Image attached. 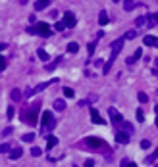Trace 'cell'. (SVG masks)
<instances>
[{
    "label": "cell",
    "mask_w": 158,
    "mask_h": 167,
    "mask_svg": "<svg viewBox=\"0 0 158 167\" xmlns=\"http://www.w3.org/2000/svg\"><path fill=\"white\" fill-rule=\"evenodd\" d=\"M141 56H143V50H141V48H137V50H135V54H133V56H131V58L127 60V63H133L135 60H139Z\"/></svg>",
    "instance_id": "obj_18"
},
{
    "label": "cell",
    "mask_w": 158,
    "mask_h": 167,
    "mask_svg": "<svg viewBox=\"0 0 158 167\" xmlns=\"http://www.w3.org/2000/svg\"><path fill=\"white\" fill-rule=\"evenodd\" d=\"M85 167H95V159H87V161H85Z\"/></svg>",
    "instance_id": "obj_36"
},
{
    "label": "cell",
    "mask_w": 158,
    "mask_h": 167,
    "mask_svg": "<svg viewBox=\"0 0 158 167\" xmlns=\"http://www.w3.org/2000/svg\"><path fill=\"white\" fill-rule=\"evenodd\" d=\"M85 144H87V148H93V150H102V148L106 146L104 140L95 139V136H89V139H85Z\"/></svg>",
    "instance_id": "obj_3"
},
{
    "label": "cell",
    "mask_w": 158,
    "mask_h": 167,
    "mask_svg": "<svg viewBox=\"0 0 158 167\" xmlns=\"http://www.w3.org/2000/svg\"><path fill=\"white\" fill-rule=\"evenodd\" d=\"M50 2H52V0H37V2H35V10H37V12H42L45 8H48Z\"/></svg>",
    "instance_id": "obj_11"
},
{
    "label": "cell",
    "mask_w": 158,
    "mask_h": 167,
    "mask_svg": "<svg viewBox=\"0 0 158 167\" xmlns=\"http://www.w3.org/2000/svg\"><path fill=\"white\" fill-rule=\"evenodd\" d=\"M137 119H139L141 123H143V121H145V113H143L141 110H137Z\"/></svg>",
    "instance_id": "obj_31"
},
{
    "label": "cell",
    "mask_w": 158,
    "mask_h": 167,
    "mask_svg": "<svg viewBox=\"0 0 158 167\" xmlns=\"http://www.w3.org/2000/svg\"><path fill=\"white\" fill-rule=\"evenodd\" d=\"M158 25V12H154V13H148L147 16V27H156Z\"/></svg>",
    "instance_id": "obj_8"
},
{
    "label": "cell",
    "mask_w": 158,
    "mask_h": 167,
    "mask_svg": "<svg viewBox=\"0 0 158 167\" xmlns=\"http://www.w3.org/2000/svg\"><path fill=\"white\" fill-rule=\"evenodd\" d=\"M116 142L127 144V142H129V135L125 133V131H116Z\"/></svg>",
    "instance_id": "obj_7"
},
{
    "label": "cell",
    "mask_w": 158,
    "mask_h": 167,
    "mask_svg": "<svg viewBox=\"0 0 158 167\" xmlns=\"http://www.w3.org/2000/svg\"><path fill=\"white\" fill-rule=\"evenodd\" d=\"M124 167H137V163H133V161H127V159H125V161H124Z\"/></svg>",
    "instance_id": "obj_35"
},
{
    "label": "cell",
    "mask_w": 158,
    "mask_h": 167,
    "mask_svg": "<svg viewBox=\"0 0 158 167\" xmlns=\"http://www.w3.org/2000/svg\"><path fill=\"white\" fill-rule=\"evenodd\" d=\"M143 42H145L147 46H156L158 48V37H152V35H147V37L143 39Z\"/></svg>",
    "instance_id": "obj_10"
},
{
    "label": "cell",
    "mask_w": 158,
    "mask_h": 167,
    "mask_svg": "<svg viewBox=\"0 0 158 167\" xmlns=\"http://www.w3.org/2000/svg\"><path fill=\"white\" fill-rule=\"evenodd\" d=\"M73 89H69V86H64V96L66 98H73Z\"/></svg>",
    "instance_id": "obj_22"
},
{
    "label": "cell",
    "mask_w": 158,
    "mask_h": 167,
    "mask_svg": "<svg viewBox=\"0 0 158 167\" xmlns=\"http://www.w3.org/2000/svg\"><path fill=\"white\" fill-rule=\"evenodd\" d=\"M37 54H39V58H41L42 62H48V60H50V54L46 52L45 48H39V50H37Z\"/></svg>",
    "instance_id": "obj_16"
},
{
    "label": "cell",
    "mask_w": 158,
    "mask_h": 167,
    "mask_svg": "<svg viewBox=\"0 0 158 167\" xmlns=\"http://www.w3.org/2000/svg\"><path fill=\"white\" fill-rule=\"evenodd\" d=\"M156 125H158V115H156Z\"/></svg>",
    "instance_id": "obj_42"
},
{
    "label": "cell",
    "mask_w": 158,
    "mask_h": 167,
    "mask_svg": "<svg viewBox=\"0 0 158 167\" xmlns=\"http://www.w3.org/2000/svg\"><path fill=\"white\" fill-rule=\"evenodd\" d=\"M120 125H121V127H124V131H125V133H127V135H131V131H133V127H131V125H129V123H127V121H121V123H120Z\"/></svg>",
    "instance_id": "obj_24"
},
{
    "label": "cell",
    "mask_w": 158,
    "mask_h": 167,
    "mask_svg": "<svg viewBox=\"0 0 158 167\" xmlns=\"http://www.w3.org/2000/svg\"><path fill=\"white\" fill-rule=\"evenodd\" d=\"M95 44H97V42H91V44L87 46V50H89V54L93 56V52H95Z\"/></svg>",
    "instance_id": "obj_33"
},
{
    "label": "cell",
    "mask_w": 158,
    "mask_h": 167,
    "mask_svg": "<svg viewBox=\"0 0 158 167\" xmlns=\"http://www.w3.org/2000/svg\"><path fill=\"white\" fill-rule=\"evenodd\" d=\"M64 29H66V23H64V19H62V21L56 23V31H64Z\"/></svg>",
    "instance_id": "obj_28"
},
{
    "label": "cell",
    "mask_w": 158,
    "mask_h": 167,
    "mask_svg": "<svg viewBox=\"0 0 158 167\" xmlns=\"http://www.w3.org/2000/svg\"><path fill=\"white\" fill-rule=\"evenodd\" d=\"M141 148H143V150H148V148H150V142H148V140H143V142H141Z\"/></svg>",
    "instance_id": "obj_30"
},
{
    "label": "cell",
    "mask_w": 158,
    "mask_h": 167,
    "mask_svg": "<svg viewBox=\"0 0 158 167\" xmlns=\"http://www.w3.org/2000/svg\"><path fill=\"white\" fill-rule=\"evenodd\" d=\"M98 23H100V25H108V23H110L106 10H100V13H98Z\"/></svg>",
    "instance_id": "obj_12"
},
{
    "label": "cell",
    "mask_w": 158,
    "mask_h": 167,
    "mask_svg": "<svg viewBox=\"0 0 158 167\" xmlns=\"http://www.w3.org/2000/svg\"><path fill=\"white\" fill-rule=\"evenodd\" d=\"M4 69H6V60L0 56V71H4Z\"/></svg>",
    "instance_id": "obj_32"
},
{
    "label": "cell",
    "mask_w": 158,
    "mask_h": 167,
    "mask_svg": "<svg viewBox=\"0 0 158 167\" xmlns=\"http://www.w3.org/2000/svg\"><path fill=\"white\" fill-rule=\"evenodd\" d=\"M42 154V152H41V148H31V156H35V158H37V156H41Z\"/></svg>",
    "instance_id": "obj_29"
},
{
    "label": "cell",
    "mask_w": 158,
    "mask_h": 167,
    "mask_svg": "<svg viewBox=\"0 0 158 167\" xmlns=\"http://www.w3.org/2000/svg\"><path fill=\"white\" fill-rule=\"evenodd\" d=\"M10 98L14 100V102H19V100H21V90H18V89H14V90L10 92Z\"/></svg>",
    "instance_id": "obj_17"
},
{
    "label": "cell",
    "mask_w": 158,
    "mask_h": 167,
    "mask_svg": "<svg viewBox=\"0 0 158 167\" xmlns=\"http://www.w3.org/2000/svg\"><path fill=\"white\" fill-rule=\"evenodd\" d=\"M154 113H156V115H158V106H156V108H154Z\"/></svg>",
    "instance_id": "obj_40"
},
{
    "label": "cell",
    "mask_w": 158,
    "mask_h": 167,
    "mask_svg": "<svg viewBox=\"0 0 158 167\" xmlns=\"http://www.w3.org/2000/svg\"><path fill=\"white\" fill-rule=\"evenodd\" d=\"M21 140H23V142H33L35 140V135L33 133H25L23 136H21Z\"/></svg>",
    "instance_id": "obj_21"
},
{
    "label": "cell",
    "mask_w": 158,
    "mask_h": 167,
    "mask_svg": "<svg viewBox=\"0 0 158 167\" xmlns=\"http://www.w3.org/2000/svg\"><path fill=\"white\" fill-rule=\"evenodd\" d=\"M112 2H120V0H112Z\"/></svg>",
    "instance_id": "obj_43"
},
{
    "label": "cell",
    "mask_w": 158,
    "mask_h": 167,
    "mask_svg": "<svg viewBox=\"0 0 158 167\" xmlns=\"http://www.w3.org/2000/svg\"><path fill=\"white\" fill-rule=\"evenodd\" d=\"M41 115H42V117H41L42 131H52V129H54V125H56V121H54V115L50 113V112H42Z\"/></svg>",
    "instance_id": "obj_2"
},
{
    "label": "cell",
    "mask_w": 158,
    "mask_h": 167,
    "mask_svg": "<svg viewBox=\"0 0 158 167\" xmlns=\"http://www.w3.org/2000/svg\"><path fill=\"white\" fill-rule=\"evenodd\" d=\"M135 37H137V33H135V31H127V33L124 35V40H131V39H135Z\"/></svg>",
    "instance_id": "obj_26"
},
{
    "label": "cell",
    "mask_w": 158,
    "mask_h": 167,
    "mask_svg": "<svg viewBox=\"0 0 158 167\" xmlns=\"http://www.w3.org/2000/svg\"><path fill=\"white\" fill-rule=\"evenodd\" d=\"M91 121L97 123V125H104V119L100 117V113H98L97 110H91Z\"/></svg>",
    "instance_id": "obj_9"
},
{
    "label": "cell",
    "mask_w": 158,
    "mask_h": 167,
    "mask_svg": "<svg viewBox=\"0 0 158 167\" xmlns=\"http://www.w3.org/2000/svg\"><path fill=\"white\" fill-rule=\"evenodd\" d=\"M68 52H71V54L79 52V44H77V42H69V44H68Z\"/></svg>",
    "instance_id": "obj_19"
},
{
    "label": "cell",
    "mask_w": 158,
    "mask_h": 167,
    "mask_svg": "<svg viewBox=\"0 0 158 167\" xmlns=\"http://www.w3.org/2000/svg\"><path fill=\"white\" fill-rule=\"evenodd\" d=\"M21 156H23V150H21L19 146L10 150V159H18V158H21Z\"/></svg>",
    "instance_id": "obj_13"
},
{
    "label": "cell",
    "mask_w": 158,
    "mask_h": 167,
    "mask_svg": "<svg viewBox=\"0 0 158 167\" xmlns=\"http://www.w3.org/2000/svg\"><path fill=\"white\" fill-rule=\"evenodd\" d=\"M56 144H58V139L52 136V135H46V148H52V146H56Z\"/></svg>",
    "instance_id": "obj_15"
},
{
    "label": "cell",
    "mask_w": 158,
    "mask_h": 167,
    "mask_svg": "<svg viewBox=\"0 0 158 167\" xmlns=\"http://www.w3.org/2000/svg\"><path fill=\"white\" fill-rule=\"evenodd\" d=\"M52 83H56V79H52L50 83H39L35 89H31V90H27V96H33V94H37V92H41V90H45L48 85H52Z\"/></svg>",
    "instance_id": "obj_5"
},
{
    "label": "cell",
    "mask_w": 158,
    "mask_h": 167,
    "mask_svg": "<svg viewBox=\"0 0 158 167\" xmlns=\"http://www.w3.org/2000/svg\"><path fill=\"white\" fill-rule=\"evenodd\" d=\"M6 113H8V117H10V119L14 117V115H16V112H14V108H8V112H6Z\"/></svg>",
    "instance_id": "obj_37"
},
{
    "label": "cell",
    "mask_w": 158,
    "mask_h": 167,
    "mask_svg": "<svg viewBox=\"0 0 158 167\" xmlns=\"http://www.w3.org/2000/svg\"><path fill=\"white\" fill-rule=\"evenodd\" d=\"M147 23V16H139L137 19H135V25L137 27H141V25H145Z\"/></svg>",
    "instance_id": "obj_25"
},
{
    "label": "cell",
    "mask_w": 158,
    "mask_h": 167,
    "mask_svg": "<svg viewBox=\"0 0 158 167\" xmlns=\"http://www.w3.org/2000/svg\"><path fill=\"white\" fill-rule=\"evenodd\" d=\"M64 23H66V27H75V23H77L75 13L73 12H64Z\"/></svg>",
    "instance_id": "obj_4"
},
{
    "label": "cell",
    "mask_w": 158,
    "mask_h": 167,
    "mask_svg": "<svg viewBox=\"0 0 158 167\" xmlns=\"http://www.w3.org/2000/svg\"><path fill=\"white\" fill-rule=\"evenodd\" d=\"M6 48V44H0V50H4Z\"/></svg>",
    "instance_id": "obj_39"
},
{
    "label": "cell",
    "mask_w": 158,
    "mask_h": 167,
    "mask_svg": "<svg viewBox=\"0 0 158 167\" xmlns=\"http://www.w3.org/2000/svg\"><path fill=\"white\" fill-rule=\"evenodd\" d=\"M135 6H137V4H135V2H133V0H125V4H124V8H125L127 12H131V10L135 8Z\"/></svg>",
    "instance_id": "obj_23"
},
{
    "label": "cell",
    "mask_w": 158,
    "mask_h": 167,
    "mask_svg": "<svg viewBox=\"0 0 158 167\" xmlns=\"http://www.w3.org/2000/svg\"><path fill=\"white\" fill-rule=\"evenodd\" d=\"M108 115H110V119H112L114 123H121V121H124V117H121V113L116 110V108H108Z\"/></svg>",
    "instance_id": "obj_6"
},
{
    "label": "cell",
    "mask_w": 158,
    "mask_h": 167,
    "mask_svg": "<svg viewBox=\"0 0 158 167\" xmlns=\"http://www.w3.org/2000/svg\"><path fill=\"white\" fill-rule=\"evenodd\" d=\"M12 150V146L8 142H4V144H0V154H8V152Z\"/></svg>",
    "instance_id": "obj_20"
},
{
    "label": "cell",
    "mask_w": 158,
    "mask_h": 167,
    "mask_svg": "<svg viewBox=\"0 0 158 167\" xmlns=\"http://www.w3.org/2000/svg\"><path fill=\"white\" fill-rule=\"evenodd\" d=\"M137 98H139V102H141V104H145V102H148V96H147V94H145V92H139V94H137Z\"/></svg>",
    "instance_id": "obj_27"
},
{
    "label": "cell",
    "mask_w": 158,
    "mask_h": 167,
    "mask_svg": "<svg viewBox=\"0 0 158 167\" xmlns=\"http://www.w3.org/2000/svg\"><path fill=\"white\" fill-rule=\"evenodd\" d=\"M12 131H14L12 127H6V129L2 131V135H4V136H8V135H12Z\"/></svg>",
    "instance_id": "obj_34"
},
{
    "label": "cell",
    "mask_w": 158,
    "mask_h": 167,
    "mask_svg": "<svg viewBox=\"0 0 158 167\" xmlns=\"http://www.w3.org/2000/svg\"><path fill=\"white\" fill-rule=\"evenodd\" d=\"M154 158H158V150H156V154H154Z\"/></svg>",
    "instance_id": "obj_41"
},
{
    "label": "cell",
    "mask_w": 158,
    "mask_h": 167,
    "mask_svg": "<svg viewBox=\"0 0 158 167\" xmlns=\"http://www.w3.org/2000/svg\"><path fill=\"white\" fill-rule=\"evenodd\" d=\"M152 73H154V75H156V77H158V71H156V69H152Z\"/></svg>",
    "instance_id": "obj_38"
},
{
    "label": "cell",
    "mask_w": 158,
    "mask_h": 167,
    "mask_svg": "<svg viewBox=\"0 0 158 167\" xmlns=\"http://www.w3.org/2000/svg\"><path fill=\"white\" fill-rule=\"evenodd\" d=\"M54 110L56 112H64L66 110V100H54Z\"/></svg>",
    "instance_id": "obj_14"
},
{
    "label": "cell",
    "mask_w": 158,
    "mask_h": 167,
    "mask_svg": "<svg viewBox=\"0 0 158 167\" xmlns=\"http://www.w3.org/2000/svg\"><path fill=\"white\" fill-rule=\"evenodd\" d=\"M29 33H33V35H41V37H50L52 35V29H50V25L48 23H35V25H31L29 29H27Z\"/></svg>",
    "instance_id": "obj_1"
}]
</instances>
